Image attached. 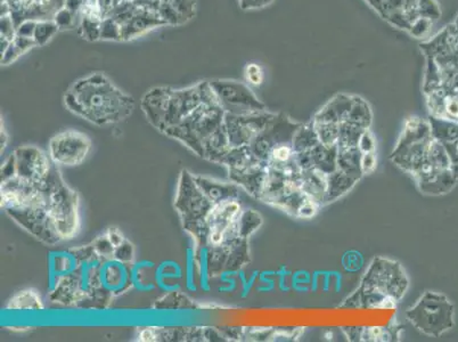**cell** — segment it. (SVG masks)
<instances>
[{"label":"cell","instance_id":"obj_1","mask_svg":"<svg viewBox=\"0 0 458 342\" xmlns=\"http://www.w3.org/2000/svg\"><path fill=\"white\" fill-rule=\"evenodd\" d=\"M65 103L71 112L97 125L127 119L135 105L132 96L122 92L101 72L74 82L65 94Z\"/></svg>","mask_w":458,"mask_h":342},{"label":"cell","instance_id":"obj_2","mask_svg":"<svg viewBox=\"0 0 458 342\" xmlns=\"http://www.w3.org/2000/svg\"><path fill=\"white\" fill-rule=\"evenodd\" d=\"M106 17L112 18L120 27L121 42L133 41L156 27L167 26L157 11L145 10L133 0L122 2Z\"/></svg>","mask_w":458,"mask_h":342},{"label":"cell","instance_id":"obj_3","mask_svg":"<svg viewBox=\"0 0 458 342\" xmlns=\"http://www.w3.org/2000/svg\"><path fill=\"white\" fill-rule=\"evenodd\" d=\"M92 148V141L80 132L57 133L50 143V158L55 164L73 167L84 163Z\"/></svg>","mask_w":458,"mask_h":342},{"label":"cell","instance_id":"obj_4","mask_svg":"<svg viewBox=\"0 0 458 342\" xmlns=\"http://www.w3.org/2000/svg\"><path fill=\"white\" fill-rule=\"evenodd\" d=\"M433 296L426 298L424 302H421L417 308L412 312V322L416 323L418 328L424 330L429 334H439L445 330L450 328V322L452 317L438 315L437 313L450 308L447 301H441V297H438L437 300H433Z\"/></svg>","mask_w":458,"mask_h":342},{"label":"cell","instance_id":"obj_5","mask_svg":"<svg viewBox=\"0 0 458 342\" xmlns=\"http://www.w3.org/2000/svg\"><path fill=\"white\" fill-rule=\"evenodd\" d=\"M159 14L167 26H183L195 19V0H160Z\"/></svg>","mask_w":458,"mask_h":342},{"label":"cell","instance_id":"obj_6","mask_svg":"<svg viewBox=\"0 0 458 342\" xmlns=\"http://www.w3.org/2000/svg\"><path fill=\"white\" fill-rule=\"evenodd\" d=\"M34 46L37 45H35L33 38L15 35L13 41L11 42L9 49L2 55V65H11V62L17 61L19 57L27 53V50L34 49Z\"/></svg>","mask_w":458,"mask_h":342},{"label":"cell","instance_id":"obj_7","mask_svg":"<svg viewBox=\"0 0 458 342\" xmlns=\"http://www.w3.org/2000/svg\"><path fill=\"white\" fill-rule=\"evenodd\" d=\"M58 27L57 23H55L54 19H43V21L35 22L34 34V41L35 45L43 46L47 44L53 37L55 34L57 33Z\"/></svg>","mask_w":458,"mask_h":342},{"label":"cell","instance_id":"obj_8","mask_svg":"<svg viewBox=\"0 0 458 342\" xmlns=\"http://www.w3.org/2000/svg\"><path fill=\"white\" fill-rule=\"evenodd\" d=\"M101 25L100 21H94L89 19H80L77 27L78 34L80 37L88 42H96L101 39Z\"/></svg>","mask_w":458,"mask_h":342},{"label":"cell","instance_id":"obj_9","mask_svg":"<svg viewBox=\"0 0 458 342\" xmlns=\"http://www.w3.org/2000/svg\"><path fill=\"white\" fill-rule=\"evenodd\" d=\"M54 21L60 30L74 29V27H78L79 22H80V15L63 7L57 17L54 18Z\"/></svg>","mask_w":458,"mask_h":342},{"label":"cell","instance_id":"obj_10","mask_svg":"<svg viewBox=\"0 0 458 342\" xmlns=\"http://www.w3.org/2000/svg\"><path fill=\"white\" fill-rule=\"evenodd\" d=\"M101 41L121 42L120 27L112 18L103 19L101 25Z\"/></svg>","mask_w":458,"mask_h":342},{"label":"cell","instance_id":"obj_11","mask_svg":"<svg viewBox=\"0 0 458 342\" xmlns=\"http://www.w3.org/2000/svg\"><path fill=\"white\" fill-rule=\"evenodd\" d=\"M0 37L10 39L13 41L15 35H17V26L11 19V14L3 15L2 21H0Z\"/></svg>","mask_w":458,"mask_h":342},{"label":"cell","instance_id":"obj_12","mask_svg":"<svg viewBox=\"0 0 458 342\" xmlns=\"http://www.w3.org/2000/svg\"><path fill=\"white\" fill-rule=\"evenodd\" d=\"M246 78L250 85L259 86L262 85L263 80V73L262 68L256 65H250L246 69Z\"/></svg>","mask_w":458,"mask_h":342},{"label":"cell","instance_id":"obj_13","mask_svg":"<svg viewBox=\"0 0 458 342\" xmlns=\"http://www.w3.org/2000/svg\"><path fill=\"white\" fill-rule=\"evenodd\" d=\"M114 255H116L118 262L124 263L130 262L134 257V247L132 245H129L128 242H124L121 246L114 249Z\"/></svg>","mask_w":458,"mask_h":342},{"label":"cell","instance_id":"obj_14","mask_svg":"<svg viewBox=\"0 0 458 342\" xmlns=\"http://www.w3.org/2000/svg\"><path fill=\"white\" fill-rule=\"evenodd\" d=\"M35 22L33 19H27L17 27V34L22 37L33 38L34 34Z\"/></svg>","mask_w":458,"mask_h":342},{"label":"cell","instance_id":"obj_15","mask_svg":"<svg viewBox=\"0 0 458 342\" xmlns=\"http://www.w3.org/2000/svg\"><path fill=\"white\" fill-rule=\"evenodd\" d=\"M291 148L287 147H279L274 149V159L278 160L279 163H286V161L291 158Z\"/></svg>","mask_w":458,"mask_h":342},{"label":"cell","instance_id":"obj_16","mask_svg":"<svg viewBox=\"0 0 458 342\" xmlns=\"http://www.w3.org/2000/svg\"><path fill=\"white\" fill-rule=\"evenodd\" d=\"M138 6L143 7L145 10L157 11L159 13L160 0H133Z\"/></svg>","mask_w":458,"mask_h":342},{"label":"cell","instance_id":"obj_17","mask_svg":"<svg viewBox=\"0 0 458 342\" xmlns=\"http://www.w3.org/2000/svg\"><path fill=\"white\" fill-rule=\"evenodd\" d=\"M108 239L114 247H118L125 242L124 237H122L120 231L117 230V228H112V230L109 231Z\"/></svg>","mask_w":458,"mask_h":342},{"label":"cell","instance_id":"obj_18","mask_svg":"<svg viewBox=\"0 0 458 342\" xmlns=\"http://www.w3.org/2000/svg\"><path fill=\"white\" fill-rule=\"evenodd\" d=\"M122 2H126V0H100L103 11H104V18Z\"/></svg>","mask_w":458,"mask_h":342},{"label":"cell","instance_id":"obj_19","mask_svg":"<svg viewBox=\"0 0 458 342\" xmlns=\"http://www.w3.org/2000/svg\"><path fill=\"white\" fill-rule=\"evenodd\" d=\"M65 7V9L73 11V13L80 15L82 0H66Z\"/></svg>","mask_w":458,"mask_h":342}]
</instances>
